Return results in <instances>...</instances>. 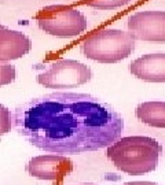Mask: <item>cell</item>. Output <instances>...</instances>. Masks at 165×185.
I'll return each instance as SVG.
<instances>
[{
	"instance_id": "1",
	"label": "cell",
	"mask_w": 165,
	"mask_h": 185,
	"mask_svg": "<svg viewBox=\"0 0 165 185\" xmlns=\"http://www.w3.org/2000/svg\"><path fill=\"white\" fill-rule=\"evenodd\" d=\"M19 136L52 154H82L109 147L121 137L123 117L87 93L54 92L22 103L13 114Z\"/></svg>"
},
{
	"instance_id": "2",
	"label": "cell",
	"mask_w": 165,
	"mask_h": 185,
	"mask_svg": "<svg viewBox=\"0 0 165 185\" xmlns=\"http://www.w3.org/2000/svg\"><path fill=\"white\" fill-rule=\"evenodd\" d=\"M163 147L147 136L120 137L106 149V155L119 170L131 175H140L155 170Z\"/></svg>"
},
{
	"instance_id": "3",
	"label": "cell",
	"mask_w": 165,
	"mask_h": 185,
	"mask_svg": "<svg viewBox=\"0 0 165 185\" xmlns=\"http://www.w3.org/2000/svg\"><path fill=\"white\" fill-rule=\"evenodd\" d=\"M136 39L131 32L119 29L96 30L81 43V52L85 58L99 63H116L134 52Z\"/></svg>"
},
{
	"instance_id": "4",
	"label": "cell",
	"mask_w": 165,
	"mask_h": 185,
	"mask_svg": "<svg viewBox=\"0 0 165 185\" xmlns=\"http://www.w3.org/2000/svg\"><path fill=\"white\" fill-rule=\"evenodd\" d=\"M34 19L44 33L55 37H74L87 30L85 15L70 6H47L37 11Z\"/></svg>"
},
{
	"instance_id": "5",
	"label": "cell",
	"mask_w": 165,
	"mask_h": 185,
	"mask_svg": "<svg viewBox=\"0 0 165 185\" xmlns=\"http://www.w3.org/2000/svg\"><path fill=\"white\" fill-rule=\"evenodd\" d=\"M92 78V71L87 64L73 59H57L37 74V82L46 88L67 89L87 84Z\"/></svg>"
},
{
	"instance_id": "6",
	"label": "cell",
	"mask_w": 165,
	"mask_h": 185,
	"mask_svg": "<svg viewBox=\"0 0 165 185\" xmlns=\"http://www.w3.org/2000/svg\"><path fill=\"white\" fill-rule=\"evenodd\" d=\"M127 26L136 40L165 41V11H139L129 17Z\"/></svg>"
},
{
	"instance_id": "7",
	"label": "cell",
	"mask_w": 165,
	"mask_h": 185,
	"mask_svg": "<svg viewBox=\"0 0 165 185\" xmlns=\"http://www.w3.org/2000/svg\"><path fill=\"white\" fill-rule=\"evenodd\" d=\"M73 170V162L63 155H40L34 156L26 164L29 175L39 180L57 181L63 178Z\"/></svg>"
},
{
	"instance_id": "8",
	"label": "cell",
	"mask_w": 165,
	"mask_h": 185,
	"mask_svg": "<svg viewBox=\"0 0 165 185\" xmlns=\"http://www.w3.org/2000/svg\"><path fill=\"white\" fill-rule=\"evenodd\" d=\"M134 77L147 82H165V54H147L129 64Z\"/></svg>"
},
{
	"instance_id": "9",
	"label": "cell",
	"mask_w": 165,
	"mask_h": 185,
	"mask_svg": "<svg viewBox=\"0 0 165 185\" xmlns=\"http://www.w3.org/2000/svg\"><path fill=\"white\" fill-rule=\"evenodd\" d=\"M30 49L32 41L26 34L4 26L0 28V62L19 59Z\"/></svg>"
},
{
	"instance_id": "10",
	"label": "cell",
	"mask_w": 165,
	"mask_h": 185,
	"mask_svg": "<svg viewBox=\"0 0 165 185\" xmlns=\"http://www.w3.org/2000/svg\"><path fill=\"white\" fill-rule=\"evenodd\" d=\"M139 121L151 128H165V102H143L135 110Z\"/></svg>"
},
{
	"instance_id": "11",
	"label": "cell",
	"mask_w": 165,
	"mask_h": 185,
	"mask_svg": "<svg viewBox=\"0 0 165 185\" xmlns=\"http://www.w3.org/2000/svg\"><path fill=\"white\" fill-rule=\"evenodd\" d=\"M81 2L90 7L99 8V10H113L128 4L132 0H81Z\"/></svg>"
},
{
	"instance_id": "12",
	"label": "cell",
	"mask_w": 165,
	"mask_h": 185,
	"mask_svg": "<svg viewBox=\"0 0 165 185\" xmlns=\"http://www.w3.org/2000/svg\"><path fill=\"white\" fill-rule=\"evenodd\" d=\"M17 77L15 67L13 64L0 62V87L2 85H8L11 84Z\"/></svg>"
},
{
	"instance_id": "13",
	"label": "cell",
	"mask_w": 165,
	"mask_h": 185,
	"mask_svg": "<svg viewBox=\"0 0 165 185\" xmlns=\"http://www.w3.org/2000/svg\"><path fill=\"white\" fill-rule=\"evenodd\" d=\"M13 128V115L11 111L3 104H0V136L8 133Z\"/></svg>"
},
{
	"instance_id": "14",
	"label": "cell",
	"mask_w": 165,
	"mask_h": 185,
	"mask_svg": "<svg viewBox=\"0 0 165 185\" xmlns=\"http://www.w3.org/2000/svg\"><path fill=\"white\" fill-rule=\"evenodd\" d=\"M124 185H158V184L150 183V181H132V183H127Z\"/></svg>"
},
{
	"instance_id": "15",
	"label": "cell",
	"mask_w": 165,
	"mask_h": 185,
	"mask_svg": "<svg viewBox=\"0 0 165 185\" xmlns=\"http://www.w3.org/2000/svg\"><path fill=\"white\" fill-rule=\"evenodd\" d=\"M84 185H94V184H84Z\"/></svg>"
},
{
	"instance_id": "16",
	"label": "cell",
	"mask_w": 165,
	"mask_h": 185,
	"mask_svg": "<svg viewBox=\"0 0 165 185\" xmlns=\"http://www.w3.org/2000/svg\"><path fill=\"white\" fill-rule=\"evenodd\" d=\"M0 28H2V25H0Z\"/></svg>"
}]
</instances>
